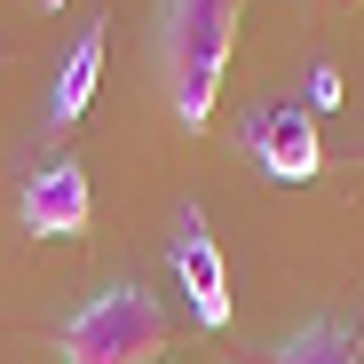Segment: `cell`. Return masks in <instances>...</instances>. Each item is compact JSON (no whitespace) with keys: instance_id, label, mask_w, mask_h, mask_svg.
I'll return each instance as SVG.
<instances>
[{"instance_id":"3957f363","label":"cell","mask_w":364,"mask_h":364,"mask_svg":"<svg viewBox=\"0 0 364 364\" xmlns=\"http://www.w3.org/2000/svg\"><path fill=\"white\" fill-rule=\"evenodd\" d=\"M246 143H254V159H262L277 182H309V174H325V143H317L309 103H269V111H254Z\"/></svg>"},{"instance_id":"9c48e42d","label":"cell","mask_w":364,"mask_h":364,"mask_svg":"<svg viewBox=\"0 0 364 364\" xmlns=\"http://www.w3.org/2000/svg\"><path fill=\"white\" fill-rule=\"evenodd\" d=\"M40 9H55V0H40Z\"/></svg>"},{"instance_id":"7a4b0ae2","label":"cell","mask_w":364,"mask_h":364,"mask_svg":"<svg viewBox=\"0 0 364 364\" xmlns=\"http://www.w3.org/2000/svg\"><path fill=\"white\" fill-rule=\"evenodd\" d=\"M166 348V309L143 285H103L64 325V364H151Z\"/></svg>"},{"instance_id":"5b68a950","label":"cell","mask_w":364,"mask_h":364,"mask_svg":"<svg viewBox=\"0 0 364 364\" xmlns=\"http://www.w3.org/2000/svg\"><path fill=\"white\" fill-rule=\"evenodd\" d=\"M16 206H24V230H32V237H80V230H87V174L55 159V166H40V174L24 182Z\"/></svg>"},{"instance_id":"52a82bcc","label":"cell","mask_w":364,"mask_h":364,"mask_svg":"<svg viewBox=\"0 0 364 364\" xmlns=\"http://www.w3.org/2000/svg\"><path fill=\"white\" fill-rule=\"evenodd\" d=\"M277 364H364V356H356V333L348 325H301L277 348Z\"/></svg>"},{"instance_id":"8992f818","label":"cell","mask_w":364,"mask_h":364,"mask_svg":"<svg viewBox=\"0 0 364 364\" xmlns=\"http://www.w3.org/2000/svg\"><path fill=\"white\" fill-rule=\"evenodd\" d=\"M95 80H103V32L72 40L64 72H55V95H48V119H80V111H87V95H95Z\"/></svg>"},{"instance_id":"ba28073f","label":"cell","mask_w":364,"mask_h":364,"mask_svg":"<svg viewBox=\"0 0 364 364\" xmlns=\"http://www.w3.org/2000/svg\"><path fill=\"white\" fill-rule=\"evenodd\" d=\"M333 103H341V72H333V64H317V72H309V119H317V111H333Z\"/></svg>"},{"instance_id":"6da1fadb","label":"cell","mask_w":364,"mask_h":364,"mask_svg":"<svg viewBox=\"0 0 364 364\" xmlns=\"http://www.w3.org/2000/svg\"><path fill=\"white\" fill-rule=\"evenodd\" d=\"M230 40H237V0H166V95L182 127L214 119Z\"/></svg>"},{"instance_id":"277c9868","label":"cell","mask_w":364,"mask_h":364,"mask_svg":"<svg viewBox=\"0 0 364 364\" xmlns=\"http://www.w3.org/2000/svg\"><path fill=\"white\" fill-rule=\"evenodd\" d=\"M174 277H182V301H191L198 325H230V269H222V246L206 237L198 206H182V237H174Z\"/></svg>"}]
</instances>
